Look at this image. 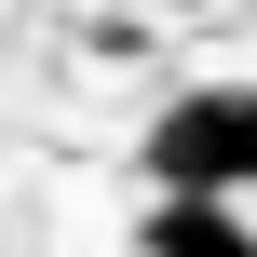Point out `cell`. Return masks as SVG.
<instances>
[{
    "instance_id": "obj_1",
    "label": "cell",
    "mask_w": 257,
    "mask_h": 257,
    "mask_svg": "<svg viewBox=\"0 0 257 257\" xmlns=\"http://www.w3.org/2000/svg\"><path fill=\"white\" fill-rule=\"evenodd\" d=\"M149 176H163V203H244L257 190V81L176 95V108L149 122Z\"/></svg>"
},
{
    "instance_id": "obj_2",
    "label": "cell",
    "mask_w": 257,
    "mask_h": 257,
    "mask_svg": "<svg viewBox=\"0 0 257 257\" xmlns=\"http://www.w3.org/2000/svg\"><path fill=\"white\" fill-rule=\"evenodd\" d=\"M136 257H257V230H244V203H149Z\"/></svg>"
}]
</instances>
